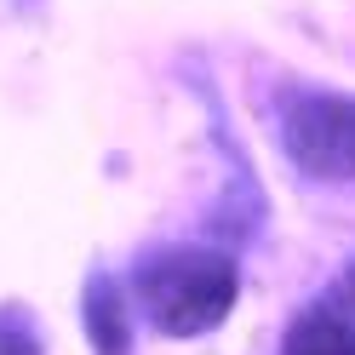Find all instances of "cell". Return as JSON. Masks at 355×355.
Instances as JSON below:
<instances>
[{
	"mask_svg": "<svg viewBox=\"0 0 355 355\" xmlns=\"http://www.w3.org/2000/svg\"><path fill=\"white\" fill-rule=\"evenodd\" d=\"M241 270L218 247H149L132 263V309L161 338H201L235 309Z\"/></svg>",
	"mask_w": 355,
	"mask_h": 355,
	"instance_id": "cell-1",
	"label": "cell"
},
{
	"mask_svg": "<svg viewBox=\"0 0 355 355\" xmlns=\"http://www.w3.org/2000/svg\"><path fill=\"white\" fill-rule=\"evenodd\" d=\"M0 355H40V332L24 309H0Z\"/></svg>",
	"mask_w": 355,
	"mask_h": 355,
	"instance_id": "cell-5",
	"label": "cell"
},
{
	"mask_svg": "<svg viewBox=\"0 0 355 355\" xmlns=\"http://www.w3.org/2000/svg\"><path fill=\"white\" fill-rule=\"evenodd\" d=\"M281 355H355V263L298 309Z\"/></svg>",
	"mask_w": 355,
	"mask_h": 355,
	"instance_id": "cell-3",
	"label": "cell"
},
{
	"mask_svg": "<svg viewBox=\"0 0 355 355\" xmlns=\"http://www.w3.org/2000/svg\"><path fill=\"white\" fill-rule=\"evenodd\" d=\"M275 132L286 161L304 178L355 189V98L349 92H286Z\"/></svg>",
	"mask_w": 355,
	"mask_h": 355,
	"instance_id": "cell-2",
	"label": "cell"
},
{
	"mask_svg": "<svg viewBox=\"0 0 355 355\" xmlns=\"http://www.w3.org/2000/svg\"><path fill=\"white\" fill-rule=\"evenodd\" d=\"M86 338L98 355H126L132 349V304L115 286V275H92L86 281Z\"/></svg>",
	"mask_w": 355,
	"mask_h": 355,
	"instance_id": "cell-4",
	"label": "cell"
}]
</instances>
